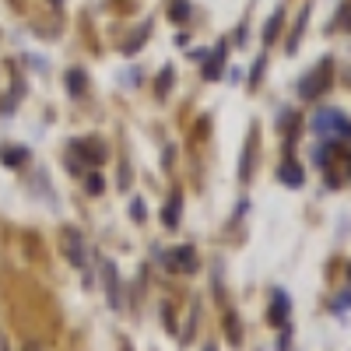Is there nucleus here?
Returning a JSON list of instances; mask_svg holds the SVG:
<instances>
[{
	"instance_id": "obj_9",
	"label": "nucleus",
	"mask_w": 351,
	"mask_h": 351,
	"mask_svg": "<svg viewBox=\"0 0 351 351\" xmlns=\"http://www.w3.org/2000/svg\"><path fill=\"white\" fill-rule=\"evenodd\" d=\"M0 158H4V165L14 169V165H21V162L28 158V152H25V148H8V152H0Z\"/></svg>"
},
{
	"instance_id": "obj_16",
	"label": "nucleus",
	"mask_w": 351,
	"mask_h": 351,
	"mask_svg": "<svg viewBox=\"0 0 351 351\" xmlns=\"http://www.w3.org/2000/svg\"><path fill=\"white\" fill-rule=\"evenodd\" d=\"M341 28H351V0L341 8Z\"/></svg>"
},
{
	"instance_id": "obj_3",
	"label": "nucleus",
	"mask_w": 351,
	"mask_h": 351,
	"mask_svg": "<svg viewBox=\"0 0 351 351\" xmlns=\"http://www.w3.org/2000/svg\"><path fill=\"white\" fill-rule=\"evenodd\" d=\"M165 263H172V267H180V271H197V253L190 246H180L165 256Z\"/></svg>"
},
{
	"instance_id": "obj_13",
	"label": "nucleus",
	"mask_w": 351,
	"mask_h": 351,
	"mask_svg": "<svg viewBox=\"0 0 351 351\" xmlns=\"http://www.w3.org/2000/svg\"><path fill=\"white\" fill-rule=\"evenodd\" d=\"M144 215H148L144 200H134V204H130V218H134V221H144Z\"/></svg>"
},
{
	"instance_id": "obj_4",
	"label": "nucleus",
	"mask_w": 351,
	"mask_h": 351,
	"mask_svg": "<svg viewBox=\"0 0 351 351\" xmlns=\"http://www.w3.org/2000/svg\"><path fill=\"white\" fill-rule=\"evenodd\" d=\"M180 208H183V193L176 190V193H172V200L165 204V211H162V221H165V228H180Z\"/></svg>"
},
{
	"instance_id": "obj_12",
	"label": "nucleus",
	"mask_w": 351,
	"mask_h": 351,
	"mask_svg": "<svg viewBox=\"0 0 351 351\" xmlns=\"http://www.w3.org/2000/svg\"><path fill=\"white\" fill-rule=\"evenodd\" d=\"M186 14H190V4H186V0H176V4H172V18L186 21Z\"/></svg>"
},
{
	"instance_id": "obj_17",
	"label": "nucleus",
	"mask_w": 351,
	"mask_h": 351,
	"mask_svg": "<svg viewBox=\"0 0 351 351\" xmlns=\"http://www.w3.org/2000/svg\"><path fill=\"white\" fill-rule=\"evenodd\" d=\"M260 71H263V56L256 60V67H253V74H250V84H260Z\"/></svg>"
},
{
	"instance_id": "obj_6",
	"label": "nucleus",
	"mask_w": 351,
	"mask_h": 351,
	"mask_svg": "<svg viewBox=\"0 0 351 351\" xmlns=\"http://www.w3.org/2000/svg\"><path fill=\"white\" fill-rule=\"evenodd\" d=\"M288 313H291V302H288V295H285V291H274V309H271V319H274V324H285V319H288Z\"/></svg>"
},
{
	"instance_id": "obj_14",
	"label": "nucleus",
	"mask_w": 351,
	"mask_h": 351,
	"mask_svg": "<svg viewBox=\"0 0 351 351\" xmlns=\"http://www.w3.org/2000/svg\"><path fill=\"white\" fill-rule=\"evenodd\" d=\"M88 190H92V193H102V176H99V172L88 176Z\"/></svg>"
},
{
	"instance_id": "obj_1",
	"label": "nucleus",
	"mask_w": 351,
	"mask_h": 351,
	"mask_svg": "<svg viewBox=\"0 0 351 351\" xmlns=\"http://www.w3.org/2000/svg\"><path fill=\"white\" fill-rule=\"evenodd\" d=\"M313 134L316 137H348L351 127H348V120H344L337 109H319L313 116Z\"/></svg>"
},
{
	"instance_id": "obj_11",
	"label": "nucleus",
	"mask_w": 351,
	"mask_h": 351,
	"mask_svg": "<svg viewBox=\"0 0 351 351\" xmlns=\"http://www.w3.org/2000/svg\"><path fill=\"white\" fill-rule=\"evenodd\" d=\"M278 21H281V11H274V14H271L267 28H263V43H274V36H278Z\"/></svg>"
},
{
	"instance_id": "obj_10",
	"label": "nucleus",
	"mask_w": 351,
	"mask_h": 351,
	"mask_svg": "<svg viewBox=\"0 0 351 351\" xmlns=\"http://www.w3.org/2000/svg\"><path fill=\"white\" fill-rule=\"evenodd\" d=\"M67 88H71V95H81L84 92V74L81 71H71L67 74Z\"/></svg>"
},
{
	"instance_id": "obj_7",
	"label": "nucleus",
	"mask_w": 351,
	"mask_h": 351,
	"mask_svg": "<svg viewBox=\"0 0 351 351\" xmlns=\"http://www.w3.org/2000/svg\"><path fill=\"white\" fill-rule=\"evenodd\" d=\"M306 21H309V8H302V14H299V21H295V32H291V39H288V53H295V49H299V39H302Z\"/></svg>"
},
{
	"instance_id": "obj_8",
	"label": "nucleus",
	"mask_w": 351,
	"mask_h": 351,
	"mask_svg": "<svg viewBox=\"0 0 351 351\" xmlns=\"http://www.w3.org/2000/svg\"><path fill=\"white\" fill-rule=\"evenodd\" d=\"M221 56H225V43L215 49V56L208 60V67H204V77H211V81H215V77H221V74H218V67H221Z\"/></svg>"
},
{
	"instance_id": "obj_5",
	"label": "nucleus",
	"mask_w": 351,
	"mask_h": 351,
	"mask_svg": "<svg viewBox=\"0 0 351 351\" xmlns=\"http://www.w3.org/2000/svg\"><path fill=\"white\" fill-rule=\"evenodd\" d=\"M278 180L285 183V186H302V180H306V172L295 165V162H281V169H278Z\"/></svg>"
},
{
	"instance_id": "obj_2",
	"label": "nucleus",
	"mask_w": 351,
	"mask_h": 351,
	"mask_svg": "<svg viewBox=\"0 0 351 351\" xmlns=\"http://www.w3.org/2000/svg\"><path fill=\"white\" fill-rule=\"evenodd\" d=\"M330 88V60H319L316 71H309L302 81H299V95L302 99H319Z\"/></svg>"
},
{
	"instance_id": "obj_15",
	"label": "nucleus",
	"mask_w": 351,
	"mask_h": 351,
	"mask_svg": "<svg viewBox=\"0 0 351 351\" xmlns=\"http://www.w3.org/2000/svg\"><path fill=\"white\" fill-rule=\"evenodd\" d=\"M172 84V67L169 71H162V81H158V95H165V88Z\"/></svg>"
}]
</instances>
